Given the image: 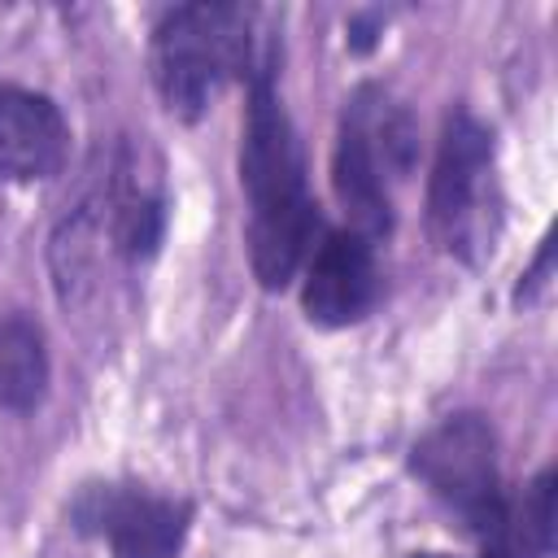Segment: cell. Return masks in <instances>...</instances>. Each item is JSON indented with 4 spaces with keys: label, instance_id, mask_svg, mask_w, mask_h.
<instances>
[{
    "label": "cell",
    "instance_id": "obj_13",
    "mask_svg": "<svg viewBox=\"0 0 558 558\" xmlns=\"http://www.w3.org/2000/svg\"><path fill=\"white\" fill-rule=\"evenodd\" d=\"M410 558H458V554H432V549H423V554H410Z\"/></svg>",
    "mask_w": 558,
    "mask_h": 558
},
{
    "label": "cell",
    "instance_id": "obj_8",
    "mask_svg": "<svg viewBox=\"0 0 558 558\" xmlns=\"http://www.w3.org/2000/svg\"><path fill=\"white\" fill-rule=\"evenodd\" d=\"M70 126L52 96L0 83V183H44L65 170Z\"/></svg>",
    "mask_w": 558,
    "mask_h": 558
},
{
    "label": "cell",
    "instance_id": "obj_2",
    "mask_svg": "<svg viewBox=\"0 0 558 558\" xmlns=\"http://www.w3.org/2000/svg\"><path fill=\"white\" fill-rule=\"evenodd\" d=\"M257 22L262 9L227 0L174 4L157 17L148 44L153 87L179 122H201L227 83H253L262 70H279V44L262 39Z\"/></svg>",
    "mask_w": 558,
    "mask_h": 558
},
{
    "label": "cell",
    "instance_id": "obj_11",
    "mask_svg": "<svg viewBox=\"0 0 558 558\" xmlns=\"http://www.w3.org/2000/svg\"><path fill=\"white\" fill-rule=\"evenodd\" d=\"M549 275H554V235H545L541 240V253H536V262H532V270L519 279V288H514V305L523 310V305H532L545 288H549Z\"/></svg>",
    "mask_w": 558,
    "mask_h": 558
},
{
    "label": "cell",
    "instance_id": "obj_10",
    "mask_svg": "<svg viewBox=\"0 0 558 558\" xmlns=\"http://www.w3.org/2000/svg\"><path fill=\"white\" fill-rule=\"evenodd\" d=\"M52 362L44 327L26 314H0V410L31 414L48 397Z\"/></svg>",
    "mask_w": 558,
    "mask_h": 558
},
{
    "label": "cell",
    "instance_id": "obj_12",
    "mask_svg": "<svg viewBox=\"0 0 558 558\" xmlns=\"http://www.w3.org/2000/svg\"><path fill=\"white\" fill-rule=\"evenodd\" d=\"M349 35H344V44H349V52H357V57H366L375 44H379V31H384V17L375 13V9H362V13H353L349 17V26H344Z\"/></svg>",
    "mask_w": 558,
    "mask_h": 558
},
{
    "label": "cell",
    "instance_id": "obj_1",
    "mask_svg": "<svg viewBox=\"0 0 558 558\" xmlns=\"http://www.w3.org/2000/svg\"><path fill=\"white\" fill-rule=\"evenodd\" d=\"M279 70H262L248 83L244 126H240V187L248 201V266L262 292H283L314 244L323 240V209L305 179V148L292 113L275 87Z\"/></svg>",
    "mask_w": 558,
    "mask_h": 558
},
{
    "label": "cell",
    "instance_id": "obj_5",
    "mask_svg": "<svg viewBox=\"0 0 558 558\" xmlns=\"http://www.w3.org/2000/svg\"><path fill=\"white\" fill-rule=\"evenodd\" d=\"M70 523L83 536H105L109 558H179L192 532V501L144 484H83L70 501Z\"/></svg>",
    "mask_w": 558,
    "mask_h": 558
},
{
    "label": "cell",
    "instance_id": "obj_9",
    "mask_svg": "<svg viewBox=\"0 0 558 558\" xmlns=\"http://www.w3.org/2000/svg\"><path fill=\"white\" fill-rule=\"evenodd\" d=\"M100 209H109V240L126 262H153L161 240H166V218H170V201L166 187L157 179V166H148L144 144H122L109 179H105V196Z\"/></svg>",
    "mask_w": 558,
    "mask_h": 558
},
{
    "label": "cell",
    "instance_id": "obj_3",
    "mask_svg": "<svg viewBox=\"0 0 558 558\" xmlns=\"http://www.w3.org/2000/svg\"><path fill=\"white\" fill-rule=\"evenodd\" d=\"M427 222L445 253L462 262H484L501 227L497 196V140L471 109H449L432 174H427Z\"/></svg>",
    "mask_w": 558,
    "mask_h": 558
},
{
    "label": "cell",
    "instance_id": "obj_7",
    "mask_svg": "<svg viewBox=\"0 0 558 558\" xmlns=\"http://www.w3.org/2000/svg\"><path fill=\"white\" fill-rule=\"evenodd\" d=\"M371 83H362L340 113L336 126V148H331V187L336 201L349 218V231L375 240H388L397 227V209H392V179L379 166V153L371 144Z\"/></svg>",
    "mask_w": 558,
    "mask_h": 558
},
{
    "label": "cell",
    "instance_id": "obj_6",
    "mask_svg": "<svg viewBox=\"0 0 558 558\" xmlns=\"http://www.w3.org/2000/svg\"><path fill=\"white\" fill-rule=\"evenodd\" d=\"M384 292L379 257L375 244L349 227L323 231L314 253L305 257V279H301V310L314 327H353L362 323Z\"/></svg>",
    "mask_w": 558,
    "mask_h": 558
},
{
    "label": "cell",
    "instance_id": "obj_4",
    "mask_svg": "<svg viewBox=\"0 0 558 558\" xmlns=\"http://www.w3.org/2000/svg\"><path fill=\"white\" fill-rule=\"evenodd\" d=\"M410 471L436 501H445L466 523L475 541L506 510L510 493L501 488L497 471V432L475 410L445 414L436 427H427L410 449Z\"/></svg>",
    "mask_w": 558,
    "mask_h": 558
}]
</instances>
